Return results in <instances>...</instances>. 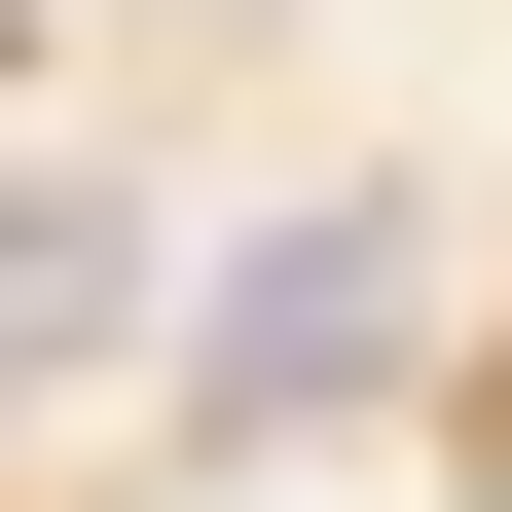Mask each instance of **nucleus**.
Masks as SVG:
<instances>
[{"instance_id": "f257e3e1", "label": "nucleus", "mask_w": 512, "mask_h": 512, "mask_svg": "<svg viewBox=\"0 0 512 512\" xmlns=\"http://www.w3.org/2000/svg\"><path fill=\"white\" fill-rule=\"evenodd\" d=\"M366 366H403V220H366V183L183 293V439H293V403H366Z\"/></svg>"}, {"instance_id": "f03ea898", "label": "nucleus", "mask_w": 512, "mask_h": 512, "mask_svg": "<svg viewBox=\"0 0 512 512\" xmlns=\"http://www.w3.org/2000/svg\"><path fill=\"white\" fill-rule=\"evenodd\" d=\"M0 330H147V220L110 183H0Z\"/></svg>"}]
</instances>
